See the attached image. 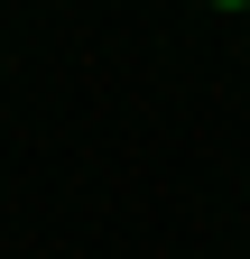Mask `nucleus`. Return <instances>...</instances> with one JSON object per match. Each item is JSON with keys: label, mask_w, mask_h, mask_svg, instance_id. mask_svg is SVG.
<instances>
[{"label": "nucleus", "mask_w": 250, "mask_h": 259, "mask_svg": "<svg viewBox=\"0 0 250 259\" xmlns=\"http://www.w3.org/2000/svg\"><path fill=\"white\" fill-rule=\"evenodd\" d=\"M213 10H250V0H213Z\"/></svg>", "instance_id": "nucleus-1"}]
</instances>
